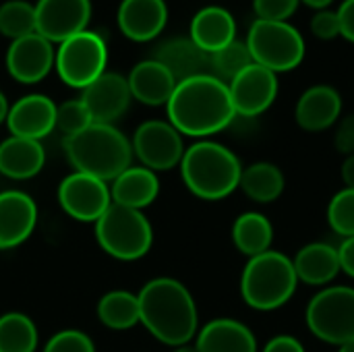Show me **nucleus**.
Wrapping results in <instances>:
<instances>
[{"instance_id":"f257e3e1","label":"nucleus","mask_w":354,"mask_h":352,"mask_svg":"<svg viewBox=\"0 0 354 352\" xmlns=\"http://www.w3.org/2000/svg\"><path fill=\"white\" fill-rule=\"evenodd\" d=\"M166 108L170 124L189 137L220 133L236 116L228 85L209 73L176 83Z\"/></svg>"},{"instance_id":"f03ea898","label":"nucleus","mask_w":354,"mask_h":352,"mask_svg":"<svg viewBox=\"0 0 354 352\" xmlns=\"http://www.w3.org/2000/svg\"><path fill=\"white\" fill-rule=\"evenodd\" d=\"M137 299L141 324L160 342L178 349L197 334L195 301L178 280L156 278L141 288Z\"/></svg>"},{"instance_id":"7ed1b4c3","label":"nucleus","mask_w":354,"mask_h":352,"mask_svg":"<svg viewBox=\"0 0 354 352\" xmlns=\"http://www.w3.org/2000/svg\"><path fill=\"white\" fill-rule=\"evenodd\" d=\"M66 158L77 172L100 180H114L131 168L133 145L114 124H89L85 131L66 137Z\"/></svg>"},{"instance_id":"20e7f679","label":"nucleus","mask_w":354,"mask_h":352,"mask_svg":"<svg viewBox=\"0 0 354 352\" xmlns=\"http://www.w3.org/2000/svg\"><path fill=\"white\" fill-rule=\"evenodd\" d=\"M180 172L193 195L218 201L239 189L243 166L228 147L214 141H199L185 151Z\"/></svg>"},{"instance_id":"39448f33","label":"nucleus","mask_w":354,"mask_h":352,"mask_svg":"<svg viewBox=\"0 0 354 352\" xmlns=\"http://www.w3.org/2000/svg\"><path fill=\"white\" fill-rule=\"evenodd\" d=\"M299 278L292 259L270 249L249 259L241 278V293L249 307L257 311H272L292 299Z\"/></svg>"},{"instance_id":"423d86ee","label":"nucleus","mask_w":354,"mask_h":352,"mask_svg":"<svg viewBox=\"0 0 354 352\" xmlns=\"http://www.w3.org/2000/svg\"><path fill=\"white\" fill-rule=\"evenodd\" d=\"M95 237L100 247L122 261H133L151 249L153 230L139 210L112 203L95 222Z\"/></svg>"},{"instance_id":"0eeeda50","label":"nucleus","mask_w":354,"mask_h":352,"mask_svg":"<svg viewBox=\"0 0 354 352\" xmlns=\"http://www.w3.org/2000/svg\"><path fill=\"white\" fill-rule=\"evenodd\" d=\"M247 46L253 62L272 73H286L297 68L305 58V39L288 21L257 19L247 35Z\"/></svg>"},{"instance_id":"6e6552de","label":"nucleus","mask_w":354,"mask_h":352,"mask_svg":"<svg viewBox=\"0 0 354 352\" xmlns=\"http://www.w3.org/2000/svg\"><path fill=\"white\" fill-rule=\"evenodd\" d=\"M305 317L315 338L336 346L354 342V288H324L311 299Z\"/></svg>"},{"instance_id":"1a4fd4ad","label":"nucleus","mask_w":354,"mask_h":352,"mask_svg":"<svg viewBox=\"0 0 354 352\" xmlns=\"http://www.w3.org/2000/svg\"><path fill=\"white\" fill-rule=\"evenodd\" d=\"M106 62L108 48L104 39L97 33L85 29L58 46L54 66L66 85L85 89L106 73Z\"/></svg>"},{"instance_id":"9d476101","label":"nucleus","mask_w":354,"mask_h":352,"mask_svg":"<svg viewBox=\"0 0 354 352\" xmlns=\"http://www.w3.org/2000/svg\"><path fill=\"white\" fill-rule=\"evenodd\" d=\"M133 151L143 162V168L170 170L180 164L185 156L180 133L164 120L143 122L133 137Z\"/></svg>"},{"instance_id":"9b49d317","label":"nucleus","mask_w":354,"mask_h":352,"mask_svg":"<svg viewBox=\"0 0 354 352\" xmlns=\"http://www.w3.org/2000/svg\"><path fill=\"white\" fill-rule=\"evenodd\" d=\"M58 201L71 218L79 222H97L112 205V195L104 180L75 172L60 183Z\"/></svg>"},{"instance_id":"f8f14e48","label":"nucleus","mask_w":354,"mask_h":352,"mask_svg":"<svg viewBox=\"0 0 354 352\" xmlns=\"http://www.w3.org/2000/svg\"><path fill=\"white\" fill-rule=\"evenodd\" d=\"M236 116L255 118L263 114L278 98V75L253 62L228 83Z\"/></svg>"},{"instance_id":"ddd939ff","label":"nucleus","mask_w":354,"mask_h":352,"mask_svg":"<svg viewBox=\"0 0 354 352\" xmlns=\"http://www.w3.org/2000/svg\"><path fill=\"white\" fill-rule=\"evenodd\" d=\"M89 19V0H37L35 4V33L52 44H62L85 31Z\"/></svg>"},{"instance_id":"4468645a","label":"nucleus","mask_w":354,"mask_h":352,"mask_svg":"<svg viewBox=\"0 0 354 352\" xmlns=\"http://www.w3.org/2000/svg\"><path fill=\"white\" fill-rule=\"evenodd\" d=\"M54 60L56 52L52 41L41 37L39 33L12 39L6 50V68L10 77L27 85L41 81L52 71Z\"/></svg>"},{"instance_id":"2eb2a0df","label":"nucleus","mask_w":354,"mask_h":352,"mask_svg":"<svg viewBox=\"0 0 354 352\" xmlns=\"http://www.w3.org/2000/svg\"><path fill=\"white\" fill-rule=\"evenodd\" d=\"M131 89L127 77L118 73H104L83 89V104L87 106L95 124L116 122L131 104Z\"/></svg>"},{"instance_id":"dca6fc26","label":"nucleus","mask_w":354,"mask_h":352,"mask_svg":"<svg viewBox=\"0 0 354 352\" xmlns=\"http://www.w3.org/2000/svg\"><path fill=\"white\" fill-rule=\"evenodd\" d=\"M6 124L12 137L39 141L56 127V104L41 93H29L10 106Z\"/></svg>"},{"instance_id":"f3484780","label":"nucleus","mask_w":354,"mask_h":352,"mask_svg":"<svg viewBox=\"0 0 354 352\" xmlns=\"http://www.w3.org/2000/svg\"><path fill=\"white\" fill-rule=\"evenodd\" d=\"M37 222V205L23 191L0 193V249L27 241Z\"/></svg>"},{"instance_id":"a211bd4d","label":"nucleus","mask_w":354,"mask_h":352,"mask_svg":"<svg viewBox=\"0 0 354 352\" xmlns=\"http://www.w3.org/2000/svg\"><path fill=\"white\" fill-rule=\"evenodd\" d=\"M118 27L133 41H149L158 37L168 21L164 0H122L118 6Z\"/></svg>"},{"instance_id":"6ab92c4d","label":"nucleus","mask_w":354,"mask_h":352,"mask_svg":"<svg viewBox=\"0 0 354 352\" xmlns=\"http://www.w3.org/2000/svg\"><path fill=\"white\" fill-rule=\"evenodd\" d=\"M342 112V98L332 85H313L297 102V122L301 129L317 133L334 127Z\"/></svg>"},{"instance_id":"aec40b11","label":"nucleus","mask_w":354,"mask_h":352,"mask_svg":"<svg viewBox=\"0 0 354 352\" xmlns=\"http://www.w3.org/2000/svg\"><path fill=\"white\" fill-rule=\"evenodd\" d=\"M127 81L131 95L145 106L168 104L176 87V79L170 75V71L153 58L135 64Z\"/></svg>"},{"instance_id":"412c9836","label":"nucleus","mask_w":354,"mask_h":352,"mask_svg":"<svg viewBox=\"0 0 354 352\" xmlns=\"http://www.w3.org/2000/svg\"><path fill=\"white\" fill-rule=\"evenodd\" d=\"M153 60L164 64L176 83L209 73V54L203 52L191 37H172L164 41L156 50Z\"/></svg>"},{"instance_id":"4be33fe9","label":"nucleus","mask_w":354,"mask_h":352,"mask_svg":"<svg viewBox=\"0 0 354 352\" xmlns=\"http://www.w3.org/2000/svg\"><path fill=\"white\" fill-rule=\"evenodd\" d=\"M189 37L207 54H214L236 39V21L224 6H205L191 21Z\"/></svg>"},{"instance_id":"5701e85b","label":"nucleus","mask_w":354,"mask_h":352,"mask_svg":"<svg viewBox=\"0 0 354 352\" xmlns=\"http://www.w3.org/2000/svg\"><path fill=\"white\" fill-rule=\"evenodd\" d=\"M197 352H257L253 332L236 319H214L197 336Z\"/></svg>"},{"instance_id":"b1692460","label":"nucleus","mask_w":354,"mask_h":352,"mask_svg":"<svg viewBox=\"0 0 354 352\" xmlns=\"http://www.w3.org/2000/svg\"><path fill=\"white\" fill-rule=\"evenodd\" d=\"M160 193V183L158 176L143 166H131L127 168L120 176L114 178V185L110 189L112 203L139 210L147 207L149 203L156 201Z\"/></svg>"},{"instance_id":"393cba45","label":"nucleus","mask_w":354,"mask_h":352,"mask_svg":"<svg viewBox=\"0 0 354 352\" xmlns=\"http://www.w3.org/2000/svg\"><path fill=\"white\" fill-rule=\"evenodd\" d=\"M46 162V151L39 141L8 137L0 143V172L15 180L35 176Z\"/></svg>"},{"instance_id":"a878e982","label":"nucleus","mask_w":354,"mask_h":352,"mask_svg":"<svg viewBox=\"0 0 354 352\" xmlns=\"http://www.w3.org/2000/svg\"><path fill=\"white\" fill-rule=\"evenodd\" d=\"M297 278L311 286L330 284L342 270L338 249L328 243H311L303 247L292 259Z\"/></svg>"},{"instance_id":"bb28decb","label":"nucleus","mask_w":354,"mask_h":352,"mask_svg":"<svg viewBox=\"0 0 354 352\" xmlns=\"http://www.w3.org/2000/svg\"><path fill=\"white\" fill-rule=\"evenodd\" d=\"M232 241L243 255L257 257L272 249L274 226L263 214L247 212L236 218V222L232 226Z\"/></svg>"},{"instance_id":"cd10ccee","label":"nucleus","mask_w":354,"mask_h":352,"mask_svg":"<svg viewBox=\"0 0 354 352\" xmlns=\"http://www.w3.org/2000/svg\"><path fill=\"white\" fill-rule=\"evenodd\" d=\"M239 187L249 199L257 203H272L284 191V174L276 164L257 162L249 168H243Z\"/></svg>"},{"instance_id":"c85d7f7f","label":"nucleus","mask_w":354,"mask_h":352,"mask_svg":"<svg viewBox=\"0 0 354 352\" xmlns=\"http://www.w3.org/2000/svg\"><path fill=\"white\" fill-rule=\"evenodd\" d=\"M97 317L112 330H129L141 322L139 299L127 290H114L102 297L97 303Z\"/></svg>"},{"instance_id":"c756f323","label":"nucleus","mask_w":354,"mask_h":352,"mask_svg":"<svg viewBox=\"0 0 354 352\" xmlns=\"http://www.w3.org/2000/svg\"><path fill=\"white\" fill-rule=\"evenodd\" d=\"M37 328L23 313L0 317V352H35Z\"/></svg>"},{"instance_id":"7c9ffc66","label":"nucleus","mask_w":354,"mask_h":352,"mask_svg":"<svg viewBox=\"0 0 354 352\" xmlns=\"http://www.w3.org/2000/svg\"><path fill=\"white\" fill-rule=\"evenodd\" d=\"M249 64H253V56L249 52L247 41H241V39H234L222 50L209 54V73L218 77L220 81H224L226 85L239 73H243Z\"/></svg>"},{"instance_id":"2f4dec72","label":"nucleus","mask_w":354,"mask_h":352,"mask_svg":"<svg viewBox=\"0 0 354 352\" xmlns=\"http://www.w3.org/2000/svg\"><path fill=\"white\" fill-rule=\"evenodd\" d=\"M0 33L10 39L35 33V4L27 0H6L0 4Z\"/></svg>"},{"instance_id":"473e14b6","label":"nucleus","mask_w":354,"mask_h":352,"mask_svg":"<svg viewBox=\"0 0 354 352\" xmlns=\"http://www.w3.org/2000/svg\"><path fill=\"white\" fill-rule=\"evenodd\" d=\"M328 222L342 239L354 237V189H342L336 193L328 207Z\"/></svg>"},{"instance_id":"72a5a7b5","label":"nucleus","mask_w":354,"mask_h":352,"mask_svg":"<svg viewBox=\"0 0 354 352\" xmlns=\"http://www.w3.org/2000/svg\"><path fill=\"white\" fill-rule=\"evenodd\" d=\"M93 124L91 114L83 100H68L56 106V129H60L66 137H73Z\"/></svg>"},{"instance_id":"f704fd0d","label":"nucleus","mask_w":354,"mask_h":352,"mask_svg":"<svg viewBox=\"0 0 354 352\" xmlns=\"http://www.w3.org/2000/svg\"><path fill=\"white\" fill-rule=\"evenodd\" d=\"M44 352H95L87 334L79 330H64L50 338Z\"/></svg>"},{"instance_id":"c9c22d12","label":"nucleus","mask_w":354,"mask_h":352,"mask_svg":"<svg viewBox=\"0 0 354 352\" xmlns=\"http://www.w3.org/2000/svg\"><path fill=\"white\" fill-rule=\"evenodd\" d=\"M301 0H253V10L261 21H288Z\"/></svg>"},{"instance_id":"e433bc0d","label":"nucleus","mask_w":354,"mask_h":352,"mask_svg":"<svg viewBox=\"0 0 354 352\" xmlns=\"http://www.w3.org/2000/svg\"><path fill=\"white\" fill-rule=\"evenodd\" d=\"M311 33L319 39H336L340 35V19L336 10H317L311 19Z\"/></svg>"},{"instance_id":"4c0bfd02","label":"nucleus","mask_w":354,"mask_h":352,"mask_svg":"<svg viewBox=\"0 0 354 352\" xmlns=\"http://www.w3.org/2000/svg\"><path fill=\"white\" fill-rule=\"evenodd\" d=\"M334 145L344 156H353L354 154V114L342 118L338 122V129L334 135Z\"/></svg>"},{"instance_id":"58836bf2","label":"nucleus","mask_w":354,"mask_h":352,"mask_svg":"<svg viewBox=\"0 0 354 352\" xmlns=\"http://www.w3.org/2000/svg\"><path fill=\"white\" fill-rule=\"evenodd\" d=\"M336 12L340 19V35L354 44V0H344Z\"/></svg>"},{"instance_id":"ea45409f","label":"nucleus","mask_w":354,"mask_h":352,"mask_svg":"<svg viewBox=\"0 0 354 352\" xmlns=\"http://www.w3.org/2000/svg\"><path fill=\"white\" fill-rule=\"evenodd\" d=\"M263 352H305V349L292 336H276L266 344Z\"/></svg>"},{"instance_id":"a19ab883","label":"nucleus","mask_w":354,"mask_h":352,"mask_svg":"<svg viewBox=\"0 0 354 352\" xmlns=\"http://www.w3.org/2000/svg\"><path fill=\"white\" fill-rule=\"evenodd\" d=\"M338 257H340V270L354 278V237L342 241V245L338 247Z\"/></svg>"},{"instance_id":"79ce46f5","label":"nucleus","mask_w":354,"mask_h":352,"mask_svg":"<svg viewBox=\"0 0 354 352\" xmlns=\"http://www.w3.org/2000/svg\"><path fill=\"white\" fill-rule=\"evenodd\" d=\"M342 180H344L346 189H354V154L346 156V160L342 164Z\"/></svg>"},{"instance_id":"37998d69","label":"nucleus","mask_w":354,"mask_h":352,"mask_svg":"<svg viewBox=\"0 0 354 352\" xmlns=\"http://www.w3.org/2000/svg\"><path fill=\"white\" fill-rule=\"evenodd\" d=\"M303 4H307V6H311V8H315V10H326L334 0H301Z\"/></svg>"},{"instance_id":"c03bdc74","label":"nucleus","mask_w":354,"mask_h":352,"mask_svg":"<svg viewBox=\"0 0 354 352\" xmlns=\"http://www.w3.org/2000/svg\"><path fill=\"white\" fill-rule=\"evenodd\" d=\"M8 110H10V106H8V102H6L4 93L0 91V122H4V120H6V116H8Z\"/></svg>"},{"instance_id":"a18cd8bd","label":"nucleus","mask_w":354,"mask_h":352,"mask_svg":"<svg viewBox=\"0 0 354 352\" xmlns=\"http://www.w3.org/2000/svg\"><path fill=\"white\" fill-rule=\"evenodd\" d=\"M338 352H354V342H348V344L340 346V351Z\"/></svg>"},{"instance_id":"49530a36","label":"nucleus","mask_w":354,"mask_h":352,"mask_svg":"<svg viewBox=\"0 0 354 352\" xmlns=\"http://www.w3.org/2000/svg\"><path fill=\"white\" fill-rule=\"evenodd\" d=\"M174 352H197V349H191V346H187V344H185V346H178Z\"/></svg>"}]
</instances>
